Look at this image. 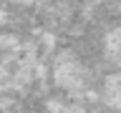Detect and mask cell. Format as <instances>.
<instances>
[{"label":"cell","instance_id":"1","mask_svg":"<svg viewBox=\"0 0 121 113\" xmlns=\"http://www.w3.org/2000/svg\"><path fill=\"white\" fill-rule=\"evenodd\" d=\"M53 78H56V85H60L63 90L78 93V90L83 88L86 73H83L81 60H76L68 50H63V53L56 55V63H53Z\"/></svg>","mask_w":121,"mask_h":113},{"label":"cell","instance_id":"2","mask_svg":"<svg viewBox=\"0 0 121 113\" xmlns=\"http://www.w3.org/2000/svg\"><path fill=\"white\" fill-rule=\"evenodd\" d=\"M104 50L113 58H121V28H113L104 38Z\"/></svg>","mask_w":121,"mask_h":113}]
</instances>
